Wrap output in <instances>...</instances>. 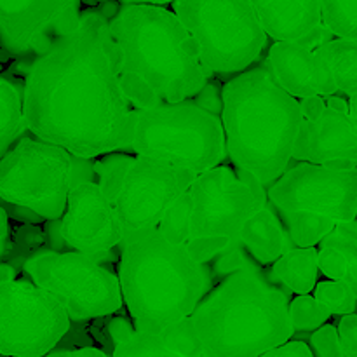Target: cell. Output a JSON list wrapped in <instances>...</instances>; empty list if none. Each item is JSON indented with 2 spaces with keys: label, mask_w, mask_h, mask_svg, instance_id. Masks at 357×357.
<instances>
[{
  "label": "cell",
  "mask_w": 357,
  "mask_h": 357,
  "mask_svg": "<svg viewBox=\"0 0 357 357\" xmlns=\"http://www.w3.org/2000/svg\"><path fill=\"white\" fill-rule=\"evenodd\" d=\"M135 107L114 68L108 20L96 7L31 63L24 75L26 131L72 155L96 159L128 152Z\"/></svg>",
  "instance_id": "1"
},
{
  "label": "cell",
  "mask_w": 357,
  "mask_h": 357,
  "mask_svg": "<svg viewBox=\"0 0 357 357\" xmlns=\"http://www.w3.org/2000/svg\"><path fill=\"white\" fill-rule=\"evenodd\" d=\"M94 173L101 190L117 211L124 237L157 229L167 208L195 178L190 169L122 152L96 157Z\"/></svg>",
  "instance_id": "9"
},
{
  "label": "cell",
  "mask_w": 357,
  "mask_h": 357,
  "mask_svg": "<svg viewBox=\"0 0 357 357\" xmlns=\"http://www.w3.org/2000/svg\"><path fill=\"white\" fill-rule=\"evenodd\" d=\"M187 194V250L201 264L239 244L246 220L268 201L267 188L222 164L195 174Z\"/></svg>",
  "instance_id": "8"
},
{
  "label": "cell",
  "mask_w": 357,
  "mask_h": 357,
  "mask_svg": "<svg viewBox=\"0 0 357 357\" xmlns=\"http://www.w3.org/2000/svg\"><path fill=\"white\" fill-rule=\"evenodd\" d=\"M80 0H0V47L33 63L79 23Z\"/></svg>",
  "instance_id": "15"
},
{
  "label": "cell",
  "mask_w": 357,
  "mask_h": 357,
  "mask_svg": "<svg viewBox=\"0 0 357 357\" xmlns=\"http://www.w3.org/2000/svg\"><path fill=\"white\" fill-rule=\"evenodd\" d=\"M42 225L45 246L51 251H79L101 264L114 260L124 239L117 211L94 180L73 185L63 215Z\"/></svg>",
  "instance_id": "13"
},
{
  "label": "cell",
  "mask_w": 357,
  "mask_h": 357,
  "mask_svg": "<svg viewBox=\"0 0 357 357\" xmlns=\"http://www.w3.org/2000/svg\"><path fill=\"white\" fill-rule=\"evenodd\" d=\"M10 234H13V229H10L9 216L0 208V261H6L10 251Z\"/></svg>",
  "instance_id": "36"
},
{
  "label": "cell",
  "mask_w": 357,
  "mask_h": 357,
  "mask_svg": "<svg viewBox=\"0 0 357 357\" xmlns=\"http://www.w3.org/2000/svg\"><path fill=\"white\" fill-rule=\"evenodd\" d=\"M302 121L291 160L323 164L333 169H356L357 115L326 105L324 96L312 94L298 100Z\"/></svg>",
  "instance_id": "16"
},
{
  "label": "cell",
  "mask_w": 357,
  "mask_h": 357,
  "mask_svg": "<svg viewBox=\"0 0 357 357\" xmlns=\"http://www.w3.org/2000/svg\"><path fill=\"white\" fill-rule=\"evenodd\" d=\"M23 77L0 73V157L26 135L23 119Z\"/></svg>",
  "instance_id": "24"
},
{
  "label": "cell",
  "mask_w": 357,
  "mask_h": 357,
  "mask_svg": "<svg viewBox=\"0 0 357 357\" xmlns=\"http://www.w3.org/2000/svg\"><path fill=\"white\" fill-rule=\"evenodd\" d=\"M108 35L119 84L135 108L187 100L209 79L194 37L164 6L121 3Z\"/></svg>",
  "instance_id": "2"
},
{
  "label": "cell",
  "mask_w": 357,
  "mask_h": 357,
  "mask_svg": "<svg viewBox=\"0 0 357 357\" xmlns=\"http://www.w3.org/2000/svg\"><path fill=\"white\" fill-rule=\"evenodd\" d=\"M267 278L274 284L282 286L295 295L312 293L319 278L317 267V250L314 246L289 248L267 271Z\"/></svg>",
  "instance_id": "23"
},
{
  "label": "cell",
  "mask_w": 357,
  "mask_h": 357,
  "mask_svg": "<svg viewBox=\"0 0 357 357\" xmlns=\"http://www.w3.org/2000/svg\"><path fill=\"white\" fill-rule=\"evenodd\" d=\"M23 272L58 300L70 323L103 319L122 307L117 274L79 251L42 250L26 260Z\"/></svg>",
  "instance_id": "11"
},
{
  "label": "cell",
  "mask_w": 357,
  "mask_h": 357,
  "mask_svg": "<svg viewBox=\"0 0 357 357\" xmlns=\"http://www.w3.org/2000/svg\"><path fill=\"white\" fill-rule=\"evenodd\" d=\"M310 351L314 356L319 357H345L344 349L340 345L337 326L333 324H321L317 330L310 335Z\"/></svg>",
  "instance_id": "32"
},
{
  "label": "cell",
  "mask_w": 357,
  "mask_h": 357,
  "mask_svg": "<svg viewBox=\"0 0 357 357\" xmlns=\"http://www.w3.org/2000/svg\"><path fill=\"white\" fill-rule=\"evenodd\" d=\"M173 13L197 44L209 77L237 75L250 68L267 45V33L246 0H173Z\"/></svg>",
  "instance_id": "10"
},
{
  "label": "cell",
  "mask_w": 357,
  "mask_h": 357,
  "mask_svg": "<svg viewBox=\"0 0 357 357\" xmlns=\"http://www.w3.org/2000/svg\"><path fill=\"white\" fill-rule=\"evenodd\" d=\"M128 152L195 174L227 159L222 121L190 98L135 108Z\"/></svg>",
  "instance_id": "7"
},
{
  "label": "cell",
  "mask_w": 357,
  "mask_h": 357,
  "mask_svg": "<svg viewBox=\"0 0 357 357\" xmlns=\"http://www.w3.org/2000/svg\"><path fill=\"white\" fill-rule=\"evenodd\" d=\"M44 246L45 236L40 225L20 223L10 234V251L6 258V264L13 265L17 274H21L26 260L44 250Z\"/></svg>",
  "instance_id": "27"
},
{
  "label": "cell",
  "mask_w": 357,
  "mask_h": 357,
  "mask_svg": "<svg viewBox=\"0 0 357 357\" xmlns=\"http://www.w3.org/2000/svg\"><path fill=\"white\" fill-rule=\"evenodd\" d=\"M68 330L65 309L31 279L14 278L0 282V354L45 356Z\"/></svg>",
  "instance_id": "12"
},
{
  "label": "cell",
  "mask_w": 357,
  "mask_h": 357,
  "mask_svg": "<svg viewBox=\"0 0 357 357\" xmlns=\"http://www.w3.org/2000/svg\"><path fill=\"white\" fill-rule=\"evenodd\" d=\"M61 354H72V356H107V352L100 351V349L96 347H80V349H75V351H70V352H61Z\"/></svg>",
  "instance_id": "37"
},
{
  "label": "cell",
  "mask_w": 357,
  "mask_h": 357,
  "mask_svg": "<svg viewBox=\"0 0 357 357\" xmlns=\"http://www.w3.org/2000/svg\"><path fill=\"white\" fill-rule=\"evenodd\" d=\"M288 237L281 220L267 201V204L246 220L239 232V244L258 265L268 267L289 250Z\"/></svg>",
  "instance_id": "21"
},
{
  "label": "cell",
  "mask_w": 357,
  "mask_h": 357,
  "mask_svg": "<svg viewBox=\"0 0 357 357\" xmlns=\"http://www.w3.org/2000/svg\"><path fill=\"white\" fill-rule=\"evenodd\" d=\"M289 319H291L293 331H314L321 324L328 323L331 317L330 310L321 305L310 293L307 295H296L288 305Z\"/></svg>",
  "instance_id": "29"
},
{
  "label": "cell",
  "mask_w": 357,
  "mask_h": 357,
  "mask_svg": "<svg viewBox=\"0 0 357 357\" xmlns=\"http://www.w3.org/2000/svg\"><path fill=\"white\" fill-rule=\"evenodd\" d=\"M317 68V93L331 96L342 93L351 98L357 93V40L330 38L314 47Z\"/></svg>",
  "instance_id": "19"
},
{
  "label": "cell",
  "mask_w": 357,
  "mask_h": 357,
  "mask_svg": "<svg viewBox=\"0 0 357 357\" xmlns=\"http://www.w3.org/2000/svg\"><path fill=\"white\" fill-rule=\"evenodd\" d=\"M288 293L260 268L225 275L190 314L195 335L211 357H258L295 335Z\"/></svg>",
  "instance_id": "5"
},
{
  "label": "cell",
  "mask_w": 357,
  "mask_h": 357,
  "mask_svg": "<svg viewBox=\"0 0 357 357\" xmlns=\"http://www.w3.org/2000/svg\"><path fill=\"white\" fill-rule=\"evenodd\" d=\"M93 176L94 159L24 135L0 157V208L14 222L42 225L63 215L73 185Z\"/></svg>",
  "instance_id": "6"
},
{
  "label": "cell",
  "mask_w": 357,
  "mask_h": 357,
  "mask_svg": "<svg viewBox=\"0 0 357 357\" xmlns=\"http://www.w3.org/2000/svg\"><path fill=\"white\" fill-rule=\"evenodd\" d=\"M265 357H312V351H310L309 344L302 340H286L282 344H279L278 347L268 349L267 352H264Z\"/></svg>",
  "instance_id": "35"
},
{
  "label": "cell",
  "mask_w": 357,
  "mask_h": 357,
  "mask_svg": "<svg viewBox=\"0 0 357 357\" xmlns=\"http://www.w3.org/2000/svg\"><path fill=\"white\" fill-rule=\"evenodd\" d=\"M267 65L279 86L296 100L317 93V68L314 49L298 42L275 40Z\"/></svg>",
  "instance_id": "20"
},
{
  "label": "cell",
  "mask_w": 357,
  "mask_h": 357,
  "mask_svg": "<svg viewBox=\"0 0 357 357\" xmlns=\"http://www.w3.org/2000/svg\"><path fill=\"white\" fill-rule=\"evenodd\" d=\"M317 267L328 279L347 282L357 289V232L356 220L342 222L319 241Z\"/></svg>",
  "instance_id": "22"
},
{
  "label": "cell",
  "mask_w": 357,
  "mask_h": 357,
  "mask_svg": "<svg viewBox=\"0 0 357 357\" xmlns=\"http://www.w3.org/2000/svg\"><path fill=\"white\" fill-rule=\"evenodd\" d=\"M279 215L284 218L291 243L300 248L316 246L337 225L333 220L309 215V213H279Z\"/></svg>",
  "instance_id": "25"
},
{
  "label": "cell",
  "mask_w": 357,
  "mask_h": 357,
  "mask_svg": "<svg viewBox=\"0 0 357 357\" xmlns=\"http://www.w3.org/2000/svg\"><path fill=\"white\" fill-rule=\"evenodd\" d=\"M222 87L218 82L211 80L209 77L208 80L204 82V86L190 98L197 107L204 108L206 112L213 115H222V108H223V96H222Z\"/></svg>",
  "instance_id": "33"
},
{
  "label": "cell",
  "mask_w": 357,
  "mask_h": 357,
  "mask_svg": "<svg viewBox=\"0 0 357 357\" xmlns=\"http://www.w3.org/2000/svg\"><path fill=\"white\" fill-rule=\"evenodd\" d=\"M268 38L314 49L333 35L321 23L319 0H246Z\"/></svg>",
  "instance_id": "17"
},
{
  "label": "cell",
  "mask_w": 357,
  "mask_h": 357,
  "mask_svg": "<svg viewBox=\"0 0 357 357\" xmlns=\"http://www.w3.org/2000/svg\"><path fill=\"white\" fill-rule=\"evenodd\" d=\"M108 335L115 345L114 356H206L190 323V316L159 333L138 331L126 317H114L108 323Z\"/></svg>",
  "instance_id": "18"
},
{
  "label": "cell",
  "mask_w": 357,
  "mask_h": 357,
  "mask_svg": "<svg viewBox=\"0 0 357 357\" xmlns=\"http://www.w3.org/2000/svg\"><path fill=\"white\" fill-rule=\"evenodd\" d=\"M187 225H188V194L187 190L167 208L160 220L159 227L166 239L173 243H185L187 244Z\"/></svg>",
  "instance_id": "30"
},
{
  "label": "cell",
  "mask_w": 357,
  "mask_h": 357,
  "mask_svg": "<svg viewBox=\"0 0 357 357\" xmlns=\"http://www.w3.org/2000/svg\"><path fill=\"white\" fill-rule=\"evenodd\" d=\"M340 345L345 357H357V316L356 312L345 314L337 326Z\"/></svg>",
  "instance_id": "34"
},
{
  "label": "cell",
  "mask_w": 357,
  "mask_h": 357,
  "mask_svg": "<svg viewBox=\"0 0 357 357\" xmlns=\"http://www.w3.org/2000/svg\"><path fill=\"white\" fill-rule=\"evenodd\" d=\"M314 298L330 310L331 316H345L356 312L357 289L342 281H323L314 286Z\"/></svg>",
  "instance_id": "28"
},
{
  "label": "cell",
  "mask_w": 357,
  "mask_h": 357,
  "mask_svg": "<svg viewBox=\"0 0 357 357\" xmlns=\"http://www.w3.org/2000/svg\"><path fill=\"white\" fill-rule=\"evenodd\" d=\"M222 121L227 155L239 176L268 188L291 160L302 112L267 61L237 73L222 87Z\"/></svg>",
  "instance_id": "3"
},
{
  "label": "cell",
  "mask_w": 357,
  "mask_h": 357,
  "mask_svg": "<svg viewBox=\"0 0 357 357\" xmlns=\"http://www.w3.org/2000/svg\"><path fill=\"white\" fill-rule=\"evenodd\" d=\"M80 2H86L87 6H91V7H96V6H98V2H103V0H80Z\"/></svg>",
  "instance_id": "39"
},
{
  "label": "cell",
  "mask_w": 357,
  "mask_h": 357,
  "mask_svg": "<svg viewBox=\"0 0 357 357\" xmlns=\"http://www.w3.org/2000/svg\"><path fill=\"white\" fill-rule=\"evenodd\" d=\"M319 13L331 35L357 40V0H319Z\"/></svg>",
  "instance_id": "26"
},
{
  "label": "cell",
  "mask_w": 357,
  "mask_h": 357,
  "mask_svg": "<svg viewBox=\"0 0 357 357\" xmlns=\"http://www.w3.org/2000/svg\"><path fill=\"white\" fill-rule=\"evenodd\" d=\"M267 199L279 213H309L337 223L351 222L357 211V169L300 160L267 188Z\"/></svg>",
  "instance_id": "14"
},
{
  "label": "cell",
  "mask_w": 357,
  "mask_h": 357,
  "mask_svg": "<svg viewBox=\"0 0 357 357\" xmlns=\"http://www.w3.org/2000/svg\"><path fill=\"white\" fill-rule=\"evenodd\" d=\"M121 3H157V6H166L173 0H119Z\"/></svg>",
  "instance_id": "38"
},
{
  "label": "cell",
  "mask_w": 357,
  "mask_h": 357,
  "mask_svg": "<svg viewBox=\"0 0 357 357\" xmlns=\"http://www.w3.org/2000/svg\"><path fill=\"white\" fill-rule=\"evenodd\" d=\"M119 250V286L135 330L159 333L180 323L213 288L208 264L159 229L124 237Z\"/></svg>",
  "instance_id": "4"
},
{
  "label": "cell",
  "mask_w": 357,
  "mask_h": 357,
  "mask_svg": "<svg viewBox=\"0 0 357 357\" xmlns=\"http://www.w3.org/2000/svg\"><path fill=\"white\" fill-rule=\"evenodd\" d=\"M211 260H215L213 261L211 275H216L218 279L225 278L232 272L243 271V268H260V265L253 260V257L239 244L227 248L222 253L215 255Z\"/></svg>",
  "instance_id": "31"
}]
</instances>
